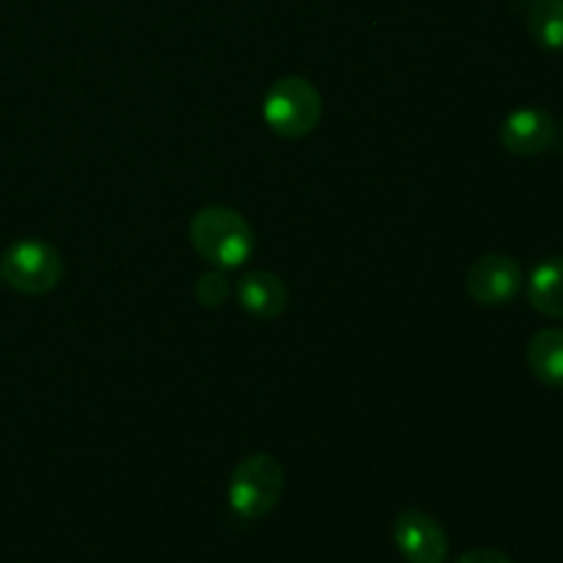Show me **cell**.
Wrapping results in <instances>:
<instances>
[{
  "label": "cell",
  "instance_id": "obj_3",
  "mask_svg": "<svg viewBox=\"0 0 563 563\" xmlns=\"http://www.w3.org/2000/svg\"><path fill=\"white\" fill-rule=\"evenodd\" d=\"M284 495V467L269 454H251L234 467L229 482V504L242 520L267 517Z\"/></svg>",
  "mask_w": 563,
  "mask_h": 563
},
{
  "label": "cell",
  "instance_id": "obj_14",
  "mask_svg": "<svg viewBox=\"0 0 563 563\" xmlns=\"http://www.w3.org/2000/svg\"><path fill=\"white\" fill-rule=\"evenodd\" d=\"M0 280H3V275H0Z\"/></svg>",
  "mask_w": 563,
  "mask_h": 563
},
{
  "label": "cell",
  "instance_id": "obj_12",
  "mask_svg": "<svg viewBox=\"0 0 563 563\" xmlns=\"http://www.w3.org/2000/svg\"><path fill=\"white\" fill-rule=\"evenodd\" d=\"M231 295L229 278L223 273H203L196 284V297L203 308H220Z\"/></svg>",
  "mask_w": 563,
  "mask_h": 563
},
{
  "label": "cell",
  "instance_id": "obj_6",
  "mask_svg": "<svg viewBox=\"0 0 563 563\" xmlns=\"http://www.w3.org/2000/svg\"><path fill=\"white\" fill-rule=\"evenodd\" d=\"M522 289V267L511 256L489 253L473 262L467 273V295L478 306L498 308L515 300Z\"/></svg>",
  "mask_w": 563,
  "mask_h": 563
},
{
  "label": "cell",
  "instance_id": "obj_1",
  "mask_svg": "<svg viewBox=\"0 0 563 563\" xmlns=\"http://www.w3.org/2000/svg\"><path fill=\"white\" fill-rule=\"evenodd\" d=\"M190 242L203 262L218 269H236L253 256V229L236 209L203 207L190 220Z\"/></svg>",
  "mask_w": 563,
  "mask_h": 563
},
{
  "label": "cell",
  "instance_id": "obj_9",
  "mask_svg": "<svg viewBox=\"0 0 563 563\" xmlns=\"http://www.w3.org/2000/svg\"><path fill=\"white\" fill-rule=\"evenodd\" d=\"M528 368L548 388L563 390V328H544L528 341Z\"/></svg>",
  "mask_w": 563,
  "mask_h": 563
},
{
  "label": "cell",
  "instance_id": "obj_4",
  "mask_svg": "<svg viewBox=\"0 0 563 563\" xmlns=\"http://www.w3.org/2000/svg\"><path fill=\"white\" fill-rule=\"evenodd\" d=\"M0 275L20 295H47L64 278V258L44 240L25 236L3 251Z\"/></svg>",
  "mask_w": 563,
  "mask_h": 563
},
{
  "label": "cell",
  "instance_id": "obj_13",
  "mask_svg": "<svg viewBox=\"0 0 563 563\" xmlns=\"http://www.w3.org/2000/svg\"><path fill=\"white\" fill-rule=\"evenodd\" d=\"M456 563H515V561H511L506 553H500V550L478 548V550H471V553L460 555Z\"/></svg>",
  "mask_w": 563,
  "mask_h": 563
},
{
  "label": "cell",
  "instance_id": "obj_8",
  "mask_svg": "<svg viewBox=\"0 0 563 563\" xmlns=\"http://www.w3.org/2000/svg\"><path fill=\"white\" fill-rule=\"evenodd\" d=\"M236 300L253 317L275 319L289 306V291L275 273L253 269V273L242 275L240 284H236Z\"/></svg>",
  "mask_w": 563,
  "mask_h": 563
},
{
  "label": "cell",
  "instance_id": "obj_2",
  "mask_svg": "<svg viewBox=\"0 0 563 563\" xmlns=\"http://www.w3.org/2000/svg\"><path fill=\"white\" fill-rule=\"evenodd\" d=\"M264 121L280 137H306L322 121V93L306 77H280L264 97Z\"/></svg>",
  "mask_w": 563,
  "mask_h": 563
},
{
  "label": "cell",
  "instance_id": "obj_10",
  "mask_svg": "<svg viewBox=\"0 0 563 563\" xmlns=\"http://www.w3.org/2000/svg\"><path fill=\"white\" fill-rule=\"evenodd\" d=\"M528 300L539 313L563 322V256L544 258L528 278Z\"/></svg>",
  "mask_w": 563,
  "mask_h": 563
},
{
  "label": "cell",
  "instance_id": "obj_5",
  "mask_svg": "<svg viewBox=\"0 0 563 563\" xmlns=\"http://www.w3.org/2000/svg\"><path fill=\"white\" fill-rule=\"evenodd\" d=\"M394 542L407 563H445L449 537L434 517L405 509L394 520Z\"/></svg>",
  "mask_w": 563,
  "mask_h": 563
},
{
  "label": "cell",
  "instance_id": "obj_11",
  "mask_svg": "<svg viewBox=\"0 0 563 563\" xmlns=\"http://www.w3.org/2000/svg\"><path fill=\"white\" fill-rule=\"evenodd\" d=\"M528 31L544 49H563V0H537L528 11Z\"/></svg>",
  "mask_w": 563,
  "mask_h": 563
},
{
  "label": "cell",
  "instance_id": "obj_7",
  "mask_svg": "<svg viewBox=\"0 0 563 563\" xmlns=\"http://www.w3.org/2000/svg\"><path fill=\"white\" fill-rule=\"evenodd\" d=\"M555 132H559V126H555V119L548 110L520 108L506 115L498 137L506 152L533 157V154H542L553 146Z\"/></svg>",
  "mask_w": 563,
  "mask_h": 563
}]
</instances>
